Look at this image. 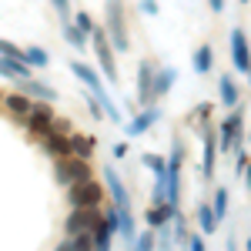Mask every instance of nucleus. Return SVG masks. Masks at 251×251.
Returning a JSON list of instances; mask_svg holds the SVG:
<instances>
[{
	"label": "nucleus",
	"instance_id": "nucleus-23",
	"mask_svg": "<svg viewBox=\"0 0 251 251\" xmlns=\"http://www.w3.org/2000/svg\"><path fill=\"white\" fill-rule=\"evenodd\" d=\"M171 214H174V204L168 201V204H161V208H154V211H148V225H151V228H157V225H164Z\"/></svg>",
	"mask_w": 251,
	"mask_h": 251
},
{
	"label": "nucleus",
	"instance_id": "nucleus-16",
	"mask_svg": "<svg viewBox=\"0 0 251 251\" xmlns=\"http://www.w3.org/2000/svg\"><path fill=\"white\" fill-rule=\"evenodd\" d=\"M71 154H74V157H91V154H94V137L74 134V131H71Z\"/></svg>",
	"mask_w": 251,
	"mask_h": 251
},
{
	"label": "nucleus",
	"instance_id": "nucleus-17",
	"mask_svg": "<svg viewBox=\"0 0 251 251\" xmlns=\"http://www.w3.org/2000/svg\"><path fill=\"white\" fill-rule=\"evenodd\" d=\"M20 94H27V97H40V100H50L54 104V87H44V84H34V80H24V87H20Z\"/></svg>",
	"mask_w": 251,
	"mask_h": 251
},
{
	"label": "nucleus",
	"instance_id": "nucleus-24",
	"mask_svg": "<svg viewBox=\"0 0 251 251\" xmlns=\"http://www.w3.org/2000/svg\"><path fill=\"white\" fill-rule=\"evenodd\" d=\"M20 57L27 60V64H34V67H47V64H50V57H47L40 47H27V50H20Z\"/></svg>",
	"mask_w": 251,
	"mask_h": 251
},
{
	"label": "nucleus",
	"instance_id": "nucleus-10",
	"mask_svg": "<svg viewBox=\"0 0 251 251\" xmlns=\"http://www.w3.org/2000/svg\"><path fill=\"white\" fill-rule=\"evenodd\" d=\"M71 71H74V74H77V77L84 80L91 91H94V97L104 94V84H100V77L94 74V67H87V64H77V60H74V64H71Z\"/></svg>",
	"mask_w": 251,
	"mask_h": 251
},
{
	"label": "nucleus",
	"instance_id": "nucleus-25",
	"mask_svg": "<svg viewBox=\"0 0 251 251\" xmlns=\"http://www.w3.org/2000/svg\"><path fill=\"white\" fill-rule=\"evenodd\" d=\"M211 171H214V137L211 131H204V174L211 177Z\"/></svg>",
	"mask_w": 251,
	"mask_h": 251
},
{
	"label": "nucleus",
	"instance_id": "nucleus-14",
	"mask_svg": "<svg viewBox=\"0 0 251 251\" xmlns=\"http://www.w3.org/2000/svg\"><path fill=\"white\" fill-rule=\"evenodd\" d=\"M241 134V114H231L225 124H221V148H231Z\"/></svg>",
	"mask_w": 251,
	"mask_h": 251
},
{
	"label": "nucleus",
	"instance_id": "nucleus-4",
	"mask_svg": "<svg viewBox=\"0 0 251 251\" xmlns=\"http://www.w3.org/2000/svg\"><path fill=\"white\" fill-rule=\"evenodd\" d=\"M91 40H94L97 60H100V67H104V77L111 80V84H117V60H114V47H111V37H107V30L94 27V30H91Z\"/></svg>",
	"mask_w": 251,
	"mask_h": 251
},
{
	"label": "nucleus",
	"instance_id": "nucleus-13",
	"mask_svg": "<svg viewBox=\"0 0 251 251\" xmlns=\"http://www.w3.org/2000/svg\"><path fill=\"white\" fill-rule=\"evenodd\" d=\"M154 121H157V111H154V107H148V111H141V114H137L134 121L127 124V134H131V137L144 134V131H148V127L154 124Z\"/></svg>",
	"mask_w": 251,
	"mask_h": 251
},
{
	"label": "nucleus",
	"instance_id": "nucleus-22",
	"mask_svg": "<svg viewBox=\"0 0 251 251\" xmlns=\"http://www.w3.org/2000/svg\"><path fill=\"white\" fill-rule=\"evenodd\" d=\"M218 87H221V100H225L228 107H234V104H238V87H234V80L231 77H221V80H218Z\"/></svg>",
	"mask_w": 251,
	"mask_h": 251
},
{
	"label": "nucleus",
	"instance_id": "nucleus-2",
	"mask_svg": "<svg viewBox=\"0 0 251 251\" xmlns=\"http://www.w3.org/2000/svg\"><path fill=\"white\" fill-rule=\"evenodd\" d=\"M87 177H94V171H91V164H87V157H57V181L60 184H80V181H87Z\"/></svg>",
	"mask_w": 251,
	"mask_h": 251
},
{
	"label": "nucleus",
	"instance_id": "nucleus-3",
	"mask_svg": "<svg viewBox=\"0 0 251 251\" xmlns=\"http://www.w3.org/2000/svg\"><path fill=\"white\" fill-rule=\"evenodd\" d=\"M104 208H74L67 214V234H91L97 225H104Z\"/></svg>",
	"mask_w": 251,
	"mask_h": 251
},
{
	"label": "nucleus",
	"instance_id": "nucleus-11",
	"mask_svg": "<svg viewBox=\"0 0 251 251\" xmlns=\"http://www.w3.org/2000/svg\"><path fill=\"white\" fill-rule=\"evenodd\" d=\"M0 74H7V77H27L30 74V64L24 57H0Z\"/></svg>",
	"mask_w": 251,
	"mask_h": 251
},
{
	"label": "nucleus",
	"instance_id": "nucleus-32",
	"mask_svg": "<svg viewBox=\"0 0 251 251\" xmlns=\"http://www.w3.org/2000/svg\"><path fill=\"white\" fill-rule=\"evenodd\" d=\"M141 10H144V14H157V3L154 0H141Z\"/></svg>",
	"mask_w": 251,
	"mask_h": 251
},
{
	"label": "nucleus",
	"instance_id": "nucleus-35",
	"mask_svg": "<svg viewBox=\"0 0 251 251\" xmlns=\"http://www.w3.org/2000/svg\"><path fill=\"white\" fill-rule=\"evenodd\" d=\"M60 251H67V248H64V245H60Z\"/></svg>",
	"mask_w": 251,
	"mask_h": 251
},
{
	"label": "nucleus",
	"instance_id": "nucleus-18",
	"mask_svg": "<svg viewBox=\"0 0 251 251\" xmlns=\"http://www.w3.org/2000/svg\"><path fill=\"white\" fill-rule=\"evenodd\" d=\"M104 177H107V184H111V191H114V198H117V211L121 214H127V194H124V188H121V181H117V174L107 168L104 171Z\"/></svg>",
	"mask_w": 251,
	"mask_h": 251
},
{
	"label": "nucleus",
	"instance_id": "nucleus-36",
	"mask_svg": "<svg viewBox=\"0 0 251 251\" xmlns=\"http://www.w3.org/2000/svg\"><path fill=\"white\" fill-rule=\"evenodd\" d=\"M241 3H245V0H241Z\"/></svg>",
	"mask_w": 251,
	"mask_h": 251
},
{
	"label": "nucleus",
	"instance_id": "nucleus-27",
	"mask_svg": "<svg viewBox=\"0 0 251 251\" xmlns=\"http://www.w3.org/2000/svg\"><path fill=\"white\" fill-rule=\"evenodd\" d=\"M225 211H228V191L221 188V191L214 194V218H221Z\"/></svg>",
	"mask_w": 251,
	"mask_h": 251
},
{
	"label": "nucleus",
	"instance_id": "nucleus-19",
	"mask_svg": "<svg viewBox=\"0 0 251 251\" xmlns=\"http://www.w3.org/2000/svg\"><path fill=\"white\" fill-rule=\"evenodd\" d=\"M211 64H214V54H211V47H208V44L194 50V71H198V74H208V71H211Z\"/></svg>",
	"mask_w": 251,
	"mask_h": 251
},
{
	"label": "nucleus",
	"instance_id": "nucleus-7",
	"mask_svg": "<svg viewBox=\"0 0 251 251\" xmlns=\"http://www.w3.org/2000/svg\"><path fill=\"white\" fill-rule=\"evenodd\" d=\"M231 60H234V67H238V74H248L251 71L248 37H245V30H231Z\"/></svg>",
	"mask_w": 251,
	"mask_h": 251
},
{
	"label": "nucleus",
	"instance_id": "nucleus-30",
	"mask_svg": "<svg viewBox=\"0 0 251 251\" xmlns=\"http://www.w3.org/2000/svg\"><path fill=\"white\" fill-rule=\"evenodd\" d=\"M0 57H20V47H14L10 40H0Z\"/></svg>",
	"mask_w": 251,
	"mask_h": 251
},
{
	"label": "nucleus",
	"instance_id": "nucleus-20",
	"mask_svg": "<svg viewBox=\"0 0 251 251\" xmlns=\"http://www.w3.org/2000/svg\"><path fill=\"white\" fill-rule=\"evenodd\" d=\"M64 248L67 251H94V231L91 234H71Z\"/></svg>",
	"mask_w": 251,
	"mask_h": 251
},
{
	"label": "nucleus",
	"instance_id": "nucleus-26",
	"mask_svg": "<svg viewBox=\"0 0 251 251\" xmlns=\"http://www.w3.org/2000/svg\"><path fill=\"white\" fill-rule=\"evenodd\" d=\"M198 218H201V228L211 234V231H214V225H218V218L211 214V208H201V211H198Z\"/></svg>",
	"mask_w": 251,
	"mask_h": 251
},
{
	"label": "nucleus",
	"instance_id": "nucleus-1",
	"mask_svg": "<svg viewBox=\"0 0 251 251\" xmlns=\"http://www.w3.org/2000/svg\"><path fill=\"white\" fill-rule=\"evenodd\" d=\"M71 204L74 208H104L107 204L104 201V184L94 181V177H87L80 184H71Z\"/></svg>",
	"mask_w": 251,
	"mask_h": 251
},
{
	"label": "nucleus",
	"instance_id": "nucleus-33",
	"mask_svg": "<svg viewBox=\"0 0 251 251\" xmlns=\"http://www.w3.org/2000/svg\"><path fill=\"white\" fill-rule=\"evenodd\" d=\"M151 248V234H148V238H141V245H137V251H148Z\"/></svg>",
	"mask_w": 251,
	"mask_h": 251
},
{
	"label": "nucleus",
	"instance_id": "nucleus-29",
	"mask_svg": "<svg viewBox=\"0 0 251 251\" xmlns=\"http://www.w3.org/2000/svg\"><path fill=\"white\" fill-rule=\"evenodd\" d=\"M77 30H84V34H91L94 30V24H91V14H84V10H77V24H74Z\"/></svg>",
	"mask_w": 251,
	"mask_h": 251
},
{
	"label": "nucleus",
	"instance_id": "nucleus-15",
	"mask_svg": "<svg viewBox=\"0 0 251 251\" xmlns=\"http://www.w3.org/2000/svg\"><path fill=\"white\" fill-rule=\"evenodd\" d=\"M0 100L7 104V111H10V114H17V117H24L27 111H30V104H34L27 94H3Z\"/></svg>",
	"mask_w": 251,
	"mask_h": 251
},
{
	"label": "nucleus",
	"instance_id": "nucleus-21",
	"mask_svg": "<svg viewBox=\"0 0 251 251\" xmlns=\"http://www.w3.org/2000/svg\"><path fill=\"white\" fill-rule=\"evenodd\" d=\"M64 37H67V44H71V47H77V50H84V47H87V34H84V30H77L74 24H64Z\"/></svg>",
	"mask_w": 251,
	"mask_h": 251
},
{
	"label": "nucleus",
	"instance_id": "nucleus-5",
	"mask_svg": "<svg viewBox=\"0 0 251 251\" xmlns=\"http://www.w3.org/2000/svg\"><path fill=\"white\" fill-rule=\"evenodd\" d=\"M20 121L27 124V131L34 137H47L50 127H54V111H50V104H30V111L20 117Z\"/></svg>",
	"mask_w": 251,
	"mask_h": 251
},
{
	"label": "nucleus",
	"instance_id": "nucleus-37",
	"mask_svg": "<svg viewBox=\"0 0 251 251\" xmlns=\"http://www.w3.org/2000/svg\"><path fill=\"white\" fill-rule=\"evenodd\" d=\"M0 97H3V94H0Z\"/></svg>",
	"mask_w": 251,
	"mask_h": 251
},
{
	"label": "nucleus",
	"instance_id": "nucleus-8",
	"mask_svg": "<svg viewBox=\"0 0 251 251\" xmlns=\"http://www.w3.org/2000/svg\"><path fill=\"white\" fill-rule=\"evenodd\" d=\"M44 141V148H47V154L54 157H67L71 154V134H47V137H40Z\"/></svg>",
	"mask_w": 251,
	"mask_h": 251
},
{
	"label": "nucleus",
	"instance_id": "nucleus-9",
	"mask_svg": "<svg viewBox=\"0 0 251 251\" xmlns=\"http://www.w3.org/2000/svg\"><path fill=\"white\" fill-rule=\"evenodd\" d=\"M151 77H154V64H151V60H144V64H141V67H137V100H141V104H148V100H151Z\"/></svg>",
	"mask_w": 251,
	"mask_h": 251
},
{
	"label": "nucleus",
	"instance_id": "nucleus-6",
	"mask_svg": "<svg viewBox=\"0 0 251 251\" xmlns=\"http://www.w3.org/2000/svg\"><path fill=\"white\" fill-rule=\"evenodd\" d=\"M107 30L114 37V50H127V34H124V0H107Z\"/></svg>",
	"mask_w": 251,
	"mask_h": 251
},
{
	"label": "nucleus",
	"instance_id": "nucleus-28",
	"mask_svg": "<svg viewBox=\"0 0 251 251\" xmlns=\"http://www.w3.org/2000/svg\"><path fill=\"white\" fill-rule=\"evenodd\" d=\"M144 164H148L151 171H157V177H164V161H161V157H154V154H144Z\"/></svg>",
	"mask_w": 251,
	"mask_h": 251
},
{
	"label": "nucleus",
	"instance_id": "nucleus-31",
	"mask_svg": "<svg viewBox=\"0 0 251 251\" xmlns=\"http://www.w3.org/2000/svg\"><path fill=\"white\" fill-rule=\"evenodd\" d=\"M54 7H57V14L60 17H71V0H50Z\"/></svg>",
	"mask_w": 251,
	"mask_h": 251
},
{
	"label": "nucleus",
	"instance_id": "nucleus-34",
	"mask_svg": "<svg viewBox=\"0 0 251 251\" xmlns=\"http://www.w3.org/2000/svg\"><path fill=\"white\" fill-rule=\"evenodd\" d=\"M211 7L214 10H225V0H211Z\"/></svg>",
	"mask_w": 251,
	"mask_h": 251
},
{
	"label": "nucleus",
	"instance_id": "nucleus-12",
	"mask_svg": "<svg viewBox=\"0 0 251 251\" xmlns=\"http://www.w3.org/2000/svg\"><path fill=\"white\" fill-rule=\"evenodd\" d=\"M174 74L171 67H164V71H154V77H151V97H164L168 91H171V84H174Z\"/></svg>",
	"mask_w": 251,
	"mask_h": 251
}]
</instances>
